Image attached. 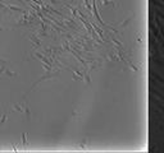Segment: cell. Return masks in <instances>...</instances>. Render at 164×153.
I'll use <instances>...</instances> for the list:
<instances>
[{"instance_id":"cell-1","label":"cell","mask_w":164,"mask_h":153,"mask_svg":"<svg viewBox=\"0 0 164 153\" xmlns=\"http://www.w3.org/2000/svg\"><path fill=\"white\" fill-rule=\"evenodd\" d=\"M0 29H1V27H0Z\"/></svg>"}]
</instances>
